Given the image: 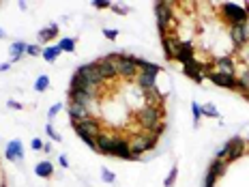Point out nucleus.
Masks as SVG:
<instances>
[{
    "label": "nucleus",
    "mask_w": 249,
    "mask_h": 187,
    "mask_svg": "<svg viewBox=\"0 0 249 187\" xmlns=\"http://www.w3.org/2000/svg\"><path fill=\"white\" fill-rule=\"evenodd\" d=\"M69 118L71 123H82V121H88L90 116H95V112L90 110L88 106H82V103H75V101H69Z\"/></svg>",
    "instance_id": "obj_11"
},
{
    "label": "nucleus",
    "mask_w": 249,
    "mask_h": 187,
    "mask_svg": "<svg viewBox=\"0 0 249 187\" xmlns=\"http://www.w3.org/2000/svg\"><path fill=\"white\" fill-rule=\"evenodd\" d=\"M95 62H97V67H99V74H101V77H103V80H106V84H107V82H114V80H118L116 60H112L110 56H103V58L95 60Z\"/></svg>",
    "instance_id": "obj_10"
},
{
    "label": "nucleus",
    "mask_w": 249,
    "mask_h": 187,
    "mask_svg": "<svg viewBox=\"0 0 249 187\" xmlns=\"http://www.w3.org/2000/svg\"><path fill=\"white\" fill-rule=\"evenodd\" d=\"M60 110H62V103H54V106H52L50 110H48V118H54Z\"/></svg>",
    "instance_id": "obj_37"
},
{
    "label": "nucleus",
    "mask_w": 249,
    "mask_h": 187,
    "mask_svg": "<svg viewBox=\"0 0 249 187\" xmlns=\"http://www.w3.org/2000/svg\"><path fill=\"white\" fill-rule=\"evenodd\" d=\"M62 54V50L58 48V45H48V48H43V58L48 60V62H56V58Z\"/></svg>",
    "instance_id": "obj_23"
},
{
    "label": "nucleus",
    "mask_w": 249,
    "mask_h": 187,
    "mask_svg": "<svg viewBox=\"0 0 249 187\" xmlns=\"http://www.w3.org/2000/svg\"><path fill=\"white\" fill-rule=\"evenodd\" d=\"M245 150H247L245 140H243L241 136H234V138L228 140L224 147H221V150L217 153V159H224L226 164L236 162V159H241L243 155H245Z\"/></svg>",
    "instance_id": "obj_5"
},
{
    "label": "nucleus",
    "mask_w": 249,
    "mask_h": 187,
    "mask_svg": "<svg viewBox=\"0 0 249 187\" xmlns=\"http://www.w3.org/2000/svg\"><path fill=\"white\" fill-rule=\"evenodd\" d=\"M176 176H178V168H174L170 170V174L165 176V181H163V187H174V181H176Z\"/></svg>",
    "instance_id": "obj_27"
},
{
    "label": "nucleus",
    "mask_w": 249,
    "mask_h": 187,
    "mask_svg": "<svg viewBox=\"0 0 249 187\" xmlns=\"http://www.w3.org/2000/svg\"><path fill=\"white\" fill-rule=\"evenodd\" d=\"M26 48H28V45L24 43V41H13L11 43V62H19L22 60V56L26 54Z\"/></svg>",
    "instance_id": "obj_21"
},
{
    "label": "nucleus",
    "mask_w": 249,
    "mask_h": 187,
    "mask_svg": "<svg viewBox=\"0 0 249 187\" xmlns=\"http://www.w3.org/2000/svg\"><path fill=\"white\" fill-rule=\"evenodd\" d=\"M178 37L176 35H163L161 37V48H163V54H165V58L168 60H174V56H176V50H178Z\"/></svg>",
    "instance_id": "obj_16"
},
{
    "label": "nucleus",
    "mask_w": 249,
    "mask_h": 187,
    "mask_svg": "<svg viewBox=\"0 0 249 187\" xmlns=\"http://www.w3.org/2000/svg\"><path fill=\"white\" fill-rule=\"evenodd\" d=\"M211 71H215V74H226V75H236L234 56H217V58H213Z\"/></svg>",
    "instance_id": "obj_9"
},
{
    "label": "nucleus",
    "mask_w": 249,
    "mask_h": 187,
    "mask_svg": "<svg viewBox=\"0 0 249 187\" xmlns=\"http://www.w3.org/2000/svg\"><path fill=\"white\" fill-rule=\"evenodd\" d=\"M43 147H45L43 140H39V138H35L33 142H30V149H33V150H43Z\"/></svg>",
    "instance_id": "obj_38"
},
{
    "label": "nucleus",
    "mask_w": 249,
    "mask_h": 187,
    "mask_svg": "<svg viewBox=\"0 0 249 187\" xmlns=\"http://www.w3.org/2000/svg\"><path fill=\"white\" fill-rule=\"evenodd\" d=\"M4 157L9 162H24V147H22V140H11L4 149Z\"/></svg>",
    "instance_id": "obj_15"
},
{
    "label": "nucleus",
    "mask_w": 249,
    "mask_h": 187,
    "mask_svg": "<svg viewBox=\"0 0 249 187\" xmlns=\"http://www.w3.org/2000/svg\"><path fill=\"white\" fill-rule=\"evenodd\" d=\"M112 11L114 13H118V15H127L129 11H131V9H129V7H124V4H112Z\"/></svg>",
    "instance_id": "obj_33"
},
{
    "label": "nucleus",
    "mask_w": 249,
    "mask_h": 187,
    "mask_svg": "<svg viewBox=\"0 0 249 187\" xmlns=\"http://www.w3.org/2000/svg\"><path fill=\"white\" fill-rule=\"evenodd\" d=\"M35 174L39 179H52L54 176V166H52V162H39L35 166Z\"/></svg>",
    "instance_id": "obj_20"
},
{
    "label": "nucleus",
    "mask_w": 249,
    "mask_h": 187,
    "mask_svg": "<svg viewBox=\"0 0 249 187\" xmlns=\"http://www.w3.org/2000/svg\"><path fill=\"white\" fill-rule=\"evenodd\" d=\"M58 37V24H50L45 28L39 30V41L41 43H48V41H54Z\"/></svg>",
    "instance_id": "obj_19"
},
{
    "label": "nucleus",
    "mask_w": 249,
    "mask_h": 187,
    "mask_svg": "<svg viewBox=\"0 0 249 187\" xmlns=\"http://www.w3.org/2000/svg\"><path fill=\"white\" fill-rule=\"evenodd\" d=\"M136 121L142 125L146 131H153L155 136H161L165 123H163V108H150L142 106L136 110Z\"/></svg>",
    "instance_id": "obj_1"
},
{
    "label": "nucleus",
    "mask_w": 249,
    "mask_h": 187,
    "mask_svg": "<svg viewBox=\"0 0 249 187\" xmlns=\"http://www.w3.org/2000/svg\"><path fill=\"white\" fill-rule=\"evenodd\" d=\"M103 35H106V39H110V41L118 39V30H114V28H103Z\"/></svg>",
    "instance_id": "obj_36"
},
{
    "label": "nucleus",
    "mask_w": 249,
    "mask_h": 187,
    "mask_svg": "<svg viewBox=\"0 0 249 187\" xmlns=\"http://www.w3.org/2000/svg\"><path fill=\"white\" fill-rule=\"evenodd\" d=\"M159 142V136H155L153 131H146V129H142V131L133 133L131 138H129V149H131V159H140L144 153H148V150H153L157 147Z\"/></svg>",
    "instance_id": "obj_2"
},
{
    "label": "nucleus",
    "mask_w": 249,
    "mask_h": 187,
    "mask_svg": "<svg viewBox=\"0 0 249 187\" xmlns=\"http://www.w3.org/2000/svg\"><path fill=\"white\" fill-rule=\"evenodd\" d=\"M116 71H118V77H123V80H127V82L136 80L138 74H140V69L136 65V56L121 54V58L116 60Z\"/></svg>",
    "instance_id": "obj_7"
},
{
    "label": "nucleus",
    "mask_w": 249,
    "mask_h": 187,
    "mask_svg": "<svg viewBox=\"0 0 249 187\" xmlns=\"http://www.w3.org/2000/svg\"><path fill=\"white\" fill-rule=\"evenodd\" d=\"M243 56H245V62H247V67H249V48H245V52H243Z\"/></svg>",
    "instance_id": "obj_42"
},
{
    "label": "nucleus",
    "mask_w": 249,
    "mask_h": 187,
    "mask_svg": "<svg viewBox=\"0 0 249 187\" xmlns=\"http://www.w3.org/2000/svg\"><path fill=\"white\" fill-rule=\"evenodd\" d=\"M9 67H11V62H2V65H0V71H7Z\"/></svg>",
    "instance_id": "obj_41"
},
{
    "label": "nucleus",
    "mask_w": 249,
    "mask_h": 187,
    "mask_svg": "<svg viewBox=\"0 0 249 187\" xmlns=\"http://www.w3.org/2000/svg\"><path fill=\"white\" fill-rule=\"evenodd\" d=\"M58 164L62 166V168H69V159H67V155H60V157H58Z\"/></svg>",
    "instance_id": "obj_39"
},
{
    "label": "nucleus",
    "mask_w": 249,
    "mask_h": 187,
    "mask_svg": "<svg viewBox=\"0 0 249 187\" xmlns=\"http://www.w3.org/2000/svg\"><path fill=\"white\" fill-rule=\"evenodd\" d=\"M50 88V77L48 75H39L37 82H35V91L37 93H45Z\"/></svg>",
    "instance_id": "obj_25"
},
{
    "label": "nucleus",
    "mask_w": 249,
    "mask_h": 187,
    "mask_svg": "<svg viewBox=\"0 0 249 187\" xmlns=\"http://www.w3.org/2000/svg\"><path fill=\"white\" fill-rule=\"evenodd\" d=\"M191 112H194V123L198 125V123H200V118H202V106L194 101V103H191Z\"/></svg>",
    "instance_id": "obj_30"
},
{
    "label": "nucleus",
    "mask_w": 249,
    "mask_h": 187,
    "mask_svg": "<svg viewBox=\"0 0 249 187\" xmlns=\"http://www.w3.org/2000/svg\"><path fill=\"white\" fill-rule=\"evenodd\" d=\"M174 60H178L180 65H187V62L196 60V48H194V43H191V41H180L178 50H176Z\"/></svg>",
    "instance_id": "obj_14"
},
{
    "label": "nucleus",
    "mask_w": 249,
    "mask_h": 187,
    "mask_svg": "<svg viewBox=\"0 0 249 187\" xmlns=\"http://www.w3.org/2000/svg\"><path fill=\"white\" fill-rule=\"evenodd\" d=\"M202 116H213V118H219V110L215 108V103H206V106H202Z\"/></svg>",
    "instance_id": "obj_26"
},
{
    "label": "nucleus",
    "mask_w": 249,
    "mask_h": 187,
    "mask_svg": "<svg viewBox=\"0 0 249 187\" xmlns=\"http://www.w3.org/2000/svg\"><path fill=\"white\" fill-rule=\"evenodd\" d=\"M155 15H157L159 35H170V28H174V2L170 0H159L155 2Z\"/></svg>",
    "instance_id": "obj_4"
},
{
    "label": "nucleus",
    "mask_w": 249,
    "mask_h": 187,
    "mask_svg": "<svg viewBox=\"0 0 249 187\" xmlns=\"http://www.w3.org/2000/svg\"><path fill=\"white\" fill-rule=\"evenodd\" d=\"M101 179L106 181V183H114V181H116V174L112 172V170H107V168H101Z\"/></svg>",
    "instance_id": "obj_29"
},
{
    "label": "nucleus",
    "mask_w": 249,
    "mask_h": 187,
    "mask_svg": "<svg viewBox=\"0 0 249 187\" xmlns=\"http://www.w3.org/2000/svg\"><path fill=\"white\" fill-rule=\"evenodd\" d=\"M2 37H4V30H2V28H0V39H2Z\"/></svg>",
    "instance_id": "obj_43"
},
{
    "label": "nucleus",
    "mask_w": 249,
    "mask_h": 187,
    "mask_svg": "<svg viewBox=\"0 0 249 187\" xmlns=\"http://www.w3.org/2000/svg\"><path fill=\"white\" fill-rule=\"evenodd\" d=\"M219 11H221V18L230 26H243V24H247V19H249L247 7H241V4H236V2H224L219 7Z\"/></svg>",
    "instance_id": "obj_6"
},
{
    "label": "nucleus",
    "mask_w": 249,
    "mask_h": 187,
    "mask_svg": "<svg viewBox=\"0 0 249 187\" xmlns=\"http://www.w3.org/2000/svg\"><path fill=\"white\" fill-rule=\"evenodd\" d=\"M56 45H58L62 52H69V54H73L75 52V39H71V37H62Z\"/></svg>",
    "instance_id": "obj_24"
},
{
    "label": "nucleus",
    "mask_w": 249,
    "mask_h": 187,
    "mask_svg": "<svg viewBox=\"0 0 249 187\" xmlns=\"http://www.w3.org/2000/svg\"><path fill=\"white\" fill-rule=\"evenodd\" d=\"M45 133H48V136H50V140H54V142H60V133L58 131H56V129L54 127H52V125H45Z\"/></svg>",
    "instance_id": "obj_31"
},
{
    "label": "nucleus",
    "mask_w": 249,
    "mask_h": 187,
    "mask_svg": "<svg viewBox=\"0 0 249 187\" xmlns=\"http://www.w3.org/2000/svg\"><path fill=\"white\" fill-rule=\"evenodd\" d=\"M92 7L99 9V11H101V9H110V7H112V2H107V0H92Z\"/></svg>",
    "instance_id": "obj_35"
},
{
    "label": "nucleus",
    "mask_w": 249,
    "mask_h": 187,
    "mask_svg": "<svg viewBox=\"0 0 249 187\" xmlns=\"http://www.w3.org/2000/svg\"><path fill=\"white\" fill-rule=\"evenodd\" d=\"M26 54L28 56H39V54H43V48H41V45H28V48H26Z\"/></svg>",
    "instance_id": "obj_32"
},
{
    "label": "nucleus",
    "mask_w": 249,
    "mask_h": 187,
    "mask_svg": "<svg viewBox=\"0 0 249 187\" xmlns=\"http://www.w3.org/2000/svg\"><path fill=\"white\" fill-rule=\"evenodd\" d=\"M75 74L80 75L82 80H86L88 84H92V86H103V88H106V80L101 77L97 62H86V65H82L80 69L75 71Z\"/></svg>",
    "instance_id": "obj_8"
},
{
    "label": "nucleus",
    "mask_w": 249,
    "mask_h": 187,
    "mask_svg": "<svg viewBox=\"0 0 249 187\" xmlns=\"http://www.w3.org/2000/svg\"><path fill=\"white\" fill-rule=\"evenodd\" d=\"M217 176L215 174H211V172H206V176H204V187H215V183H217Z\"/></svg>",
    "instance_id": "obj_34"
},
{
    "label": "nucleus",
    "mask_w": 249,
    "mask_h": 187,
    "mask_svg": "<svg viewBox=\"0 0 249 187\" xmlns=\"http://www.w3.org/2000/svg\"><path fill=\"white\" fill-rule=\"evenodd\" d=\"M114 138H116V133L101 131L99 136H97V150H99V153H103V155H110L112 144H114Z\"/></svg>",
    "instance_id": "obj_18"
},
{
    "label": "nucleus",
    "mask_w": 249,
    "mask_h": 187,
    "mask_svg": "<svg viewBox=\"0 0 249 187\" xmlns=\"http://www.w3.org/2000/svg\"><path fill=\"white\" fill-rule=\"evenodd\" d=\"M226 168H228V164L224 162V159H217V157H215V159L211 162V166H209V172L215 174L217 179H221V176L226 174Z\"/></svg>",
    "instance_id": "obj_22"
},
{
    "label": "nucleus",
    "mask_w": 249,
    "mask_h": 187,
    "mask_svg": "<svg viewBox=\"0 0 249 187\" xmlns=\"http://www.w3.org/2000/svg\"><path fill=\"white\" fill-rule=\"evenodd\" d=\"M7 106H9V108H13V110H22V103H18V101H13V99L9 101Z\"/></svg>",
    "instance_id": "obj_40"
},
{
    "label": "nucleus",
    "mask_w": 249,
    "mask_h": 187,
    "mask_svg": "<svg viewBox=\"0 0 249 187\" xmlns=\"http://www.w3.org/2000/svg\"><path fill=\"white\" fill-rule=\"evenodd\" d=\"M110 155H114V157H118V159H131L129 138H124V136H116V138H114V144H112Z\"/></svg>",
    "instance_id": "obj_12"
},
{
    "label": "nucleus",
    "mask_w": 249,
    "mask_h": 187,
    "mask_svg": "<svg viewBox=\"0 0 249 187\" xmlns=\"http://www.w3.org/2000/svg\"><path fill=\"white\" fill-rule=\"evenodd\" d=\"M157 71H140L138 77H136V84L142 93L146 91H153V88H157Z\"/></svg>",
    "instance_id": "obj_13"
},
{
    "label": "nucleus",
    "mask_w": 249,
    "mask_h": 187,
    "mask_svg": "<svg viewBox=\"0 0 249 187\" xmlns=\"http://www.w3.org/2000/svg\"><path fill=\"white\" fill-rule=\"evenodd\" d=\"M101 127H103V125L99 121V116H90L88 121H82V123H75L73 125L75 133L82 138V142H84L86 147L95 149V150H97V136L103 131Z\"/></svg>",
    "instance_id": "obj_3"
},
{
    "label": "nucleus",
    "mask_w": 249,
    "mask_h": 187,
    "mask_svg": "<svg viewBox=\"0 0 249 187\" xmlns=\"http://www.w3.org/2000/svg\"><path fill=\"white\" fill-rule=\"evenodd\" d=\"M236 77H238V82H241V86L245 88V93H249V67L247 69H243L241 75H236Z\"/></svg>",
    "instance_id": "obj_28"
},
{
    "label": "nucleus",
    "mask_w": 249,
    "mask_h": 187,
    "mask_svg": "<svg viewBox=\"0 0 249 187\" xmlns=\"http://www.w3.org/2000/svg\"><path fill=\"white\" fill-rule=\"evenodd\" d=\"M230 39L234 43L236 50L245 48L247 45V35H245V24L243 26H230Z\"/></svg>",
    "instance_id": "obj_17"
}]
</instances>
